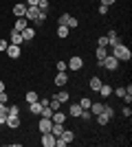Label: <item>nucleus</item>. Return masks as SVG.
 I'll list each match as a JSON object with an SVG mask.
<instances>
[{
	"label": "nucleus",
	"mask_w": 132,
	"mask_h": 147,
	"mask_svg": "<svg viewBox=\"0 0 132 147\" xmlns=\"http://www.w3.org/2000/svg\"><path fill=\"white\" fill-rule=\"evenodd\" d=\"M117 0H101V5H106V7H112Z\"/></svg>",
	"instance_id": "79ce46f5"
},
{
	"label": "nucleus",
	"mask_w": 132,
	"mask_h": 147,
	"mask_svg": "<svg viewBox=\"0 0 132 147\" xmlns=\"http://www.w3.org/2000/svg\"><path fill=\"white\" fill-rule=\"evenodd\" d=\"M66 66H68V70H82V66H84V59L79 55H73L68 61H66Z\"/></svg>",
	"instance_id": "7ed1b4c3"
},
{
	"label": "nucleus",
	"mask_w": 132,
	"mask_h": 147,
	"mask_svg": "<svg viewBox=\"0 0 132 147\" xmlns=\"http://www.w3.org/2000/svg\"><path fill=\"white\" fill-rule=\"evenodd\" d=\"M40 141H42L44 147H55V136L51 134V132H44V134H40Z\"/></svg>",
	"instance_id": "423d86ee"
},
{
	"label": "nucleus",
	"mask_w": 132,
	"mask_h": 147,
	"mask_svg": "<svg viewBox=\"0 0 132 147\" xmlns=\"http://www.w3.org/2000/svg\"><path fill=\"white\" fill-rule=\"evenodd\" d=\"M110 55H114L119 61H130L132 53H130V49H128L126 44H117V46H112V53H110Z\"/></svg>",
	"instance_id": "f257e3e1"
},
{
	"label": "nucleus",
	"mask_w": 132,
	"mask_h": 147,
	"mask_svg": "<svg viewBox=\"0 0 132 147\" xmlns=\"http://www.w3.org/2000/svg\"><path fill=\"white\" fill-rule=\"evenodd\" d=\"M0 114H5V117L9 114V105L7 103H0Z\"/></svg>",
	"instance_id": "c9c22d12"
},
{
	"label": "nucleus",
	"mask_w": 132,
	"mask_h": 147,
	"mask_svg": "<svg viewBox=\"0 0 132 147\" xmlns=\"http://www.w3.org/2000/svg\"><path fill=\"white\" fill-rule=\"evenodd\" d=\"M51 127H53V121L46 117H40V134H44V132H51Z\"/></svg>",
	"instance_id": "1a4fd4ad"
},
{
	"label": "nucleus",
	"mask_w": 132,
	"mask_h": 147,
	"mask_svg": "<svg viewBox=\"0 0 132 147\" xmlns=\"http://www.w3.org/2000/svg\"><path fill=\"white\" fill-rule=\"evenodd\" d=\"M68 66H66V61H57V73H66Z\"/></svg>",
	"instance_id": "473e14b6"
},
{
	"label": "nucleus",
	"mask_w": 132,
	"mask_h": 147,
	"mask_svg": "<svg viewBox=\"0 0 132 147\" xmlns=\"http://www.w3.org/2000/svg\"><path fill=\"white\" fill-rule=\"evenodd\" d=\"M29 112L38 117L40 112H42V103H40V101H33V103H29Z\"/></svg>",
	"instance_id": "f3484780"
},
{
	"label": "nucleus",
	"mask_w": 132,
	"mask_h": 147,
	"mask_svg": "<svg viewBox=\"0 0 132 147\" xmlns=\"http://www.w3.org/2000/svg\"><path fill=\"white\" fill-rule=\"evenodd\" d=\"M79 117H82L84 121H90V119H93V112H90V110H82V114H79Z\"/></svg>",
	"instance_id": "2f4dec72"
},
{
	"label": "nucleus",
	"mask_w": 132,
	"mask_h": 147,
	"mask_svg": "<svg viewBox=\"0 0 132 147\" xmlns=\"http://www.w3.org/2000/svg\"><path fill=\"white\" fill-rule=\"evenodd\" d=\"M22 33L20 31H16V29H11V33H9V44H16V46H22Z\"/></svg>",
	"instance_id": "39448f33"
},
{
	"label": "nucleus",
	"mask_w": 132,
	"mask_h": 147,
	"mask_svg": "<svg viewBox=\"0 0 132 147\" xmlns=\"http://www.w3.org/2000/svg\"><path fill=\"white\" fill-rule=\"evenodd\" d=\"M106 37H108V46H110V49H112V46H117V44H121L119 35H117V31H110Z\"/></svg>",
	"instance_id": "9b49d317"
},
{
	"label": "nucleus",
	"mask_w": 132,
	"mask_h": 147,
	"mask_svg": "<svg viewBox=\"0 0 132 147\" xmlns=\"http://www.w3.org/2000/svg\"><path fill=\"white\" fill-rule=\"evenodd\" d=\"M38 9H40V11H49V0H40Z\"/></svg>",
	"instance_id": "7c9ffc66"
},
{
	"label": "nucleus",
	"mask_w": 132,
	"mask_h": 147,
	"mask_svg": "<svg viewBox=\"0 0 132 147\" xmlns=\"http://www.w3.org/2000/svg\"><path fill=\"white\" fill-rule=\"evenodd\" d=\"M68 26H60V29H57V37H62V40H64V37H68Z\"/></svg>",
	"instance_id": "a878e982"
},
{
	"label": "nucleus",
	"mask_w": 132,
	"mask_h": 147,
	"mask_svg": "<svg viewBox=\"0 0 132 147\" xmlns=\"http://www.w3.org/2000/svg\"><path fill=\"white\" fill-rule=\"evenodd\" d=\"M5 53H7L9 57H11V59H18V57H20V53H22V46H16V44H9Z\"/></svg>",
	"instance_id": "0eeeda50"
},
{
	"label": "nucleus",
	"mask_w": 132,
	"mask_h": 147,
	"mask_svg": "<svg viewBox=\"0 0 132 147\" xmlns=\"http://www.w3.org/2000/svg\"><path fill=\"white\" fill-rule=\"evenodd\" d=\"M101 68H106L108 73H110V70H117V68H119V59H117L114 55H108L106 59L101 61Z\"/></svg>",
	"instance_id": "f03ea898"
},
{
	"label": "nucleus",
	"mask_w": 132,
	"mask_h": 147,
	"mask_svg": "<svg viewBox=\"0 0 132 147\" xmlns=\"http://www.w3.org/2000/svg\"><path fill=\"white\" fill-rule=\"evenodd\" d=\"M121 112H123V117H126V119H130V114H132V108H130V105H123V110H121Z\"/></svg>",
	"instance_id": "72a5a7b5"
},
{
	"label": "nucleus",
	"mask_w": 132,
	"mask_h": 147,
	"mask_svg": "<svg viewBox=\"0 0 132 147\" xmlns=\"http://www.w3.org/2000/svg\"><path fill=\"white\" fill-rule=\"evenodd\" d=\"M20 114H7V121H5V125L7 127H11V129H16V127H20Z\"/></svg>",
	"instance_id": "20e7f679"
},
{
	"label": "nucleus",
	"mask_w": 132,
	"mask_h": 147,
	"mask_svg": "<svg viewBox=\"0 0 132 147\" xmlns=\"http://www.w3.org/2000/svg\"><path fill=\"white\" fill-rule=\"evenodd\" d=\"M38 13H40V9H38V7H26L24 18H26V20H35V18H38Z\"/></svg>",
	"instance_id": "2eb2a0df"
},
{
	"label": "nucleus",
	"mask_w": 132,
	"mask_h": 147,
	"mask_svg": "<svg viewBox=\"0 0 132 147\" xmlns=\"http://www.w3.org/2000/svg\"><path fill=\"white\" fill-rule=\"evenodd\" d=\"M44 20H46V11H40V13H38V18L33 20V22H35V24H42Z\"/></svg>",
	"instance_id": "c85d7f7f"
},
{
	"label": "nucleus",
	"mask_w": 132,
	"mask_h": 147,
	"mask_svg": "<svg viewBox=\"0 0 132 147\" xmlns=\"http://www.w3.org/2000/svg\"><path fill=\"white\" fill-rule=\"evenodd\" d=\"M123 99H126V103H128V105L132 103V94H123Z\"/></svg>",
	"instance_id": "c03bdc74"
},
{
	"label": "nucleus",
	"mask_w": 132,
	"mask_h": 147,
	"mask_svg": "<svg viewBox=\"0 0 132 147\" xmlns=\"http://www.w3.org/2000/svg\"><path fill=\"white\" fill-rule=\"evenodd\" d=\"M99 94H101V99H108L110 94H112V88H110V86H106V84H101V88H99Z\"/></svg>",
	"instance_id": "a211bd4d"
},
{
	"label": "nucleus",
	"mask_w": 132,
	"mask_h": 147,
	"mask_svg": "<svg viewBox=\"0 0 132 147\" xmlns=\"http://www.w3.org/2000/svg\"><path fill=\"white\" fill-rule=\"evenodd\" d=\"M104 105H106V103H95V101H93V103H90V112L97 117V114H101V112H104Z\"/></svg>",
	"instance_id": "6ab92c4d"
},
{
	"label": "nucleus",
	"mask_w": 132,
	"mask_h": 147,
	"mask_svg": "<svg viewBox=\"0 0 132 147\" xmlns=\"http://www.w3.org/2000/svg\"><path fill=\"white\" fill-rule=\"evenodd\" d=\"M7 46H9V42H7V40H0V51H7Z\"/></svg>",
	"instance_id": "ea45409f"
},
{
	"label": "nucleus",
	"mask_w": 132,
	"mask_h": 147,
	"mask_svg": "<svg viewBox=\"0 0 132 147\" xmlns=\"http://www.w3.org/2000/svg\"><path fill=\"white\" fill-rule=\"evenodd\" d=\"M2 90H5V84H2V81H0V92H2Z\"/></svg>",
	"instance_id": "49530a36"
},
{
	"label": "nucleus",
	"mask_w": 132,
	"mask_h": 147,
	"mask_svg": "<svg viewBox=\"0 0 132 147\" xmlns=\"http://www.w3.org/2000/svg\"><path fill=\"white\" fill-rule=\"evenodd\" d=\"M101 84H104V81H101L99 77H93V79H90V88H93V92H99Z\"/></svg>",
	"instance_id": "412c9836"
},
{
	"label": "nucleus",
	"mask_w": 132,
	"mask_h": 147,
	"mask_svg": "<svg viewBox=\"0 0 132 147\" xmlns=\"http://www.w3.org/2000/svg\"><path fill=\"white\" fill-rule=\"evenodd\" d=\"M9 114H20V108L18 105H9Z\"/></svg>",
	"instance_id": "e433bc0d"
},
{
	"label": "nucleus",
	"mask_w": 132,
	"mask_h": 147,
	"mask_svg": "<svg viewBox=\"0 0 132 147\" xmlns=\"http://www.w3.org/2000/svg\"><path fill=\"white\" fill-rule=\"evenodd\" d=\"M40 0H26V7H38Z\"/></svg>",
	"instance_id": "37998d69"
},
{
	"label": "nucleus",
	"mask_w": 132,
	"mask_h": 147,
	"mask_svg": "<svg viewBox=\"0 0 132 147\" xmlns=\"http://www.w3.org/2000/svg\"><path fill=\"white\" fill-rule=\"evenodd\" d=\"M7 99H9V97H7V92L2 90V92H0V103H7Z\"/></svg>",
	"instance_id": "58836bf2"
},
{
	"label": "nucleus",
	"mask_w": 132,
	"mask_h": 147,
	"mask_svg": "<svg viewBox=\"0 0 132 147\" xmlns=\"http://www.w3.org/2000/svg\"><path fill=\"white\" fill-rule=\"evenodd\" d=\"M5 121H7V117H5V114H0V125H5Z\"/></svg>",
	"instance_id": "a18cd8bd"
},
{
	"label": "nucleus",
	"mask_w": 132,
	"mask_h": 147,
	"mask_svg": "<svg viewBox=\"0 0 132 147\" xmlns=\"http://www.w3.org/2000/svg\"><path fill=\"white\" fill-rule=\"evenodd\" d=\"M24 13H26V5H24V2L13 5V16H16V18H24Z\"/></svg>",
	"instance_id": "9d476101"
},
{
	"label": "nucleus",
	"mask_w": 132,
	"mask_h": 147,
	"mask_svg": "<svg viewBox=\"0 0 132 147\" xmlns=\"http://www.w3.org/2000/svg\"><path fill=\"white\" fill-rule=\"evenodd\" d=\"M20 33H22V40H24V42H31L33 37H35V31H33L31 26H26V29H22Z\"/></svg>",
	"instance_id": "ddd939ff"
},
{
	"label": "nucleus",
	"mask_w": 132,
	"mask_h": 147,
	"mask_svg": "<svg viewBox=\"0 0 132 147\" xmlns=\"http://www.w3.org/2000/svg\"><path fill=\"white\" fill-rule=\"evenodd\" d=\"M68 18H70L68 13H62V16L57 18V24H60V26H66V22H68Z\"/></svg>",
	"instance_id": "bb28decb"
},
{
	"label": "nucleus",
	"mask_w": 132,
	"mask_h": 147,
	"mask_svg": "<svg viewBox=\"0 0 132 147\" xmlns=\"http://www.w3.org/2000/svg\"><path fill=\"white\" fill-rule=\"evenodd\" d=\"M66 84H68V75L66 73H57L55 75V86L62 88V86H66Z\"/></svg>",
	"instance_id": "f8f14e48"
},
{
	"label": "nucleus",
	"mask_w": 132,
	"mask_h": 147,
	"mask_svg": "<svg viewBox=\"0 0 132 147\" xmlns=\"http://www.w3.org/2000/svg\"><path fill=\"white\" fill-rule=\"evenodd\" d=\"M68 114H70V117H79V114H82V105H79V103L70 105V108H68Z\"/></svg>",
	"instance_id": "4be33fe9"
},
{
	"label": "nucleus",
	"mask_w": 132,
	"mask_h": 147,
	"mask_svg": "<svg viewBox=\"0 0 132 147\" xmlns=\"http://www.w3.org/2000/svg\"><path fill=\"white\" fill-rule=\"evenodd\" d=\"M97 44H99V46H108V37H106V35H101Z\"/></svg>",
	"instance_id": "4c0bfd02"
},
{
	"label": "nucleus",
	"mask_w": 132,
	"mask_h": 147,
	"mask_svg": "<svg viewBox=\"0 0 132 147\" xmlns=\"http://www.w3.org/2000/svg\"><path fill=\"white\" fill-rule=\"evenodd\" d=\"M77 24H79V22H77V18H73V16H70L68 22H66V26H68V29H77Z\"/></svg>",
	"instance_id": "c756f323"
},
{
	"label": "nucleus",
	"mask_w": 132,
	"mask_h": 147,
	"mask_svg": "<svg viewBox=\"0 0 132 147\" xmlns=\"http://www.w3.org/2000/svg\"><path fill=\"white\" fill-rule=\"evenodd\" d=\"M51 121H53V123H64V121H66V112L55 110V112H53V117H51Z\"/></svg>",
	"instance_id": "4468645a"
},
{
	"label": "nucleus",
	"mask_w": 132,
	"mask_h": 147,
	"mask_svg": "<svg viewBox=\"0 0 132 147\" xmlns=\"http://www.w3.org/2000/svg\"><path fill=\"white\" fill-rule=\"evenodd\" d=\"M26 26H29V20L26 18H16V24H13L16 31H22V29H26Z\"/></svg>",
	"instance_id": "dca6fc26"
},
{
	"label": "nucleus",
	"mask_w": 132,
	"mask_h": 147,
	"mask_svg": "<svg viewBox=\"0 0 132 147\" xmlns=\"http://www.w3.org/2000/svg\"><path fill=\"white\" fill-rule=\"evenodd\" d=\"M55 99L60 101V103H66V101H68V92H66V90H60L55 94Z\"/></svg>",
	"instance_id": "393cba45"
},
{
	"label": "nucleus",
	"mask_w": 132,
	"mask_h": 147,
	"mask_svg": "<svg viewBox=\"0 0 132 147\" xmlns=\"http://www.w3.org/2000/svg\"><path fill=\"white\" fill-rule=\"evenodd\" d=\"M99 13H101V16H106V13H108V7L106 5H99Z\"/></svg>",
	"instance_id": "a19ab883"
},
{
	"label": "nucleus",
	"mask_w": 132,
	"mask_h": 147,
	"mask_svg": "<svg viewBox=\"0 0 132 147\" xmlns=\"http://www.w3.org/2000/svg\"><path fill=\"white\" fill-rule=\"evenodd\" d=\"M33 101H40V94H38L35 90L26 92V103H33Z\"/></svg>",
	"instance_id": "b1692460"
},
{
	"label": "nucleus",
	"mask_w": 132,
	"mask_h": 147,
	"mask_svg": "<svg viewBox=\"0 0 132 147\" xmlns=\"http://www.w3.org/2000/svg\"><path fill=\"white\" fill-rule=\"evenodd\" d=\"M60 136H62L64 141H66V145H68V143L73 141V138H75V132H70V129H64V132H62Z\"/></svg>",
	"instance_id": "5701e85b"
},
{
	"label": "nucleus",
	"mask_w": 132,
	"mask_h": 147,
	"mask_svg": "<svg viewBox=\"0 0 132 147\" xmlns=\"http://www.w3.org/2000/svg\"><path fill=\"white\" fill-rule=\"evenodd\" d=\"M64 132V123H53V127H51V134L53 136H60Z\"/></svg>",
	"instance_id": "aec40b11"
},
{
	"label": "nucleus",
	"mask_w": 132,
	"mask_h": 147,
	"mask_svg": "<svg viewBox=\"0 0 132 147\" xmlns=\"http://www.w3.org/2000/svg\"><path fill=\"white\" fill-rule=\"evenodd\" d=\"M95 55H97V64L101 66V61L106 59L108 55H110V51H108V46H97V51H95Z\"/></svg>",
	"instance_id": "6e6552de"
},
{
	"label": "nucleus",
	"mask_w": 132,
	"mask_h": 147,
	"mask_svg": "<svg viewBox=\"0 0 132 147\" xmlns=\"http://www.w3.org/2000/svg\"><path fill=\"white\" fill-rule=\"evenodd\" d=\"M112 92L117 94V97H121V99H123V94H126V88H112Z\"/></svg>",
	"instance_id": "f704fd0d"
},
{
	"label": "nucleus",
	"mask_w": 132,
	"mask_h": 147,
	"mask_svg": "<svg viewBox=\"0 0 132 147\" xmlns=\"http://www.w3.org/2000/svg\"><path fill=\"white\" fill-rule=\"evenodd\" d=\"M90 103H93V101H90L88 97H84L82 101H79V105H82V110H90Z\"/></svg>",
	"instance_id": "cd10ccee"
}]
</instances>
